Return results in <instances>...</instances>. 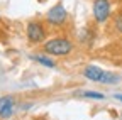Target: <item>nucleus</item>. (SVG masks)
<instances>
[{"label": "nucleus", "mask_w": 122, "mask_h": 120, "mask_svg": "<svg viewBox=\"0 0 122 120\" xmlns=\"http://www.w3.org/2000/svg\"><path fill=\"white\" fill-rule=\"evenodd\" d=\"M42 49L53 58H65L75 51V44L68 36H54L42 42Z\"/></svg>", "instance_id": "1"}, {"label": "nucleus", "mask_w": 122, "mask_h": 120, "mask_svg": "<svg viewBox=\"0 0 122 120\" xmlns=\"http://www.w3.org/2000/svg\"><path fill=\"white\" fill-rule=\"evenodd\" d=\"M83 76L92 81V83H100V85H107V86H114L120 83V74L112 73V71H105L97 64H86L83 68Z\"/></svg>", "instance_id": "2"}, {"label": "nucleus", "mask_w": 122, "mask_h": 120, "mask_svg": "<svg viewBox=\"0 0 122 120\" xmlns=\"http://www.w3.org/2000/svg\"><path fill=\"white\" fill-rule=\"evenodd\" d=\"M68 10L63 4H56L53 5L48 12H46V22H48L51 27H65L68 22Z\"/></svg>", "instance_id": "3"}, {"label": "nucleus", "mask_w": 122, "mask_h": 120, "mask_svg": "<svg viewBox=\"0 0 122 120\" xmlns=\"http://www.w3.org/2000/svg\"><path fill=\"white\" fill-rule=\"evenodd\" d=\"M25 37L30 44H42L48 39V31L41 20H30L25 25Z\"/></svg>", "instance_id": "4"}, {"label": "nucleus", "mask_w": 122, "mask_h": 120, "mask_svg": "<svg viewBox=\"0 0 122 120\" xmlns=\"http://www.w3.org/2000/svg\"><path fill=\"white\" fill-rule=\"evenodd\" d=\"M92 15L97 24H107L112 17V5L110 0H93L92 4Z\"/></svg>", "instance_id": "5"}, {"label": "nucleus", "mask_w": 122, "mask_h": 120, "mask_svg": "<svg viewBox=\"0 0 122 120\" xmlns=\"http://www.w3.org/2000/svg\"><path fill=\"white\" fill-rule=\"evenodd\" d=\"M14 112H15V98L10 95L0 96V117L9 118L14 115Z\"/></svg>", "instance_id": "6"}, {"label": "nucleus", "mask_w": 122, "mask_h": 120, "mask_svg": "<svg viewBox=\"0 0 122 120\" xmlns=\"http://www.w3.org/2000/svg\"><path fill=\"white\" fill-rule=\"evenodd\" d=\"M30 59L32 61H36V63H39L41 66H44V68H56V63H54V59H53V56H49V54H30Z\"/></svg>", "instance_id": "7"}, {"label": "nucleus", "mask_w": 122, "mask_h": 120, "mask_svg": "<svg viewBox=\"0 0 122 120\" xmlns=\"http://www.w3.org/2000/svg\"><path fill=\"white\" fill-rule=\"evenodd\" d=\"M81 98H90V100H105V95L95 90H86V91H80L78 93Z\"/></svg>", "instance_id": "8"}, {"label": "nucleus", "mask_w": 122, "mask_h": 120, "mask_svg": "<svg viewBox=\"0 0 122 120\" xmlns=\"http://www.w3.org/2000/svg\"><path fill=\"white\" fill-rule=\"evenodd\" d=\"M112 25H114V31L117 34H122V10H119L112 17Z\"/></svg>", "instance_id": "9"}, {"label": "nucleus", "mask_w": 122, "mask_h": 120, "mask_svg": "<svg viewBox=\"0 0 122 120\" xmlns=\"http://www.w3.org/2000/svg\"><path fill=\"white\" fill-rule=\"evenodd\" d=\"M114 98H115V100H119V101H122V93H115V95H114Z\"/></svg>", "instance_id": "10"}, {"label": "nucleus", "mask_w": 122, "mask_h": 120, "mask_svg": "<svg viewBox=\"0 0 122 120\" xmlns=\"http://www.w3.org/2000/svg\"><path fill=\"white\" fill-rule=\"evenodd\" d=\"M41 2H46V0H41Z\"/></svg>", "instance_id": "11"}]
</instances>
